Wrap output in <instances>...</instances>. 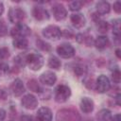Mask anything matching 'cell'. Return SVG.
I'll use <instances>...</instances> for the list:
<instances>
[{"label":"cell","mask_w":121,"mask_h":121,"mask_svg":"<svg viewBox=\"0 0 121 121\" xmlns=\"http://www.w3.org/2000/svg\"><path fill=\"white\" fill-rule=\"evenodd\" d=\"M44 63L43 57L38 53H29L26 54V65L32 71L40 70Z\"/></svg>","instance_id":"6da1fadb"},{"label":"cell","mask_w":121,"mask_h":121,"mask_svg":"<svg viewBox=\"0 0 121 121\" xmlns=\"http://www.w3.org/2000/svg\"><path fill=\"white\" fill-rule=\"evenodd\" d=\"M57 121H80L78 112L73 109H61L57 112Z\"/></svg>","instance_id":"7a4b0ae2"},{"label":"cell","mask_w":121,"mask_h":121,"mask_svg":"<svg viewBox=\"0 0 121 121\" xmlns=\"http://www.w3.org/2000/svg\"><path fill=\"white\" fill-rule=\"evenodd\" d=\"M71 95V89L69 86L60 84L59 85L55 90V95L54 98L56 102L58 103H63L65 102Z\"/></svg>","instance_id":"3957f363"},{"label":"cell","mask_w":121,"mask_h":121,"mask_svg":"<svg viewBox=\"0 0 121 121\" xmlns=\"http://www.w3.org/2000/svg\"><path fill=\"white\" fill-rule=\"evenodd\" d=\"M31 33L30 28L24 23L16 24L15 26H13L10 30V35L16 39V38H25L28 36Z\"/></svg>","instance_id":"277c9868"},{"label":"cell","mask_w":121,"mask_h":121,"mask_svg":"<svg viewBox=\"0 0 121 121\" xmlns=\"http://www.w3.org/2000/svg\"><path fill=\"white\" fill-rule=\"evenodd\" d=\"M26 18V12L19 7L10 8L9 10V19L11 23L19 24L22 23Z\"/></svg>","instance_id":"5b68a950"},{"label":"cell","mask_w":121,"mask_h":121,"mask_svg":"<svg viewBox=\"0 0 121 121\" xmlns=\"http://www.w3.org/2000/svg\"><path fill=\"white\" fill-rule=\"evenodd\" d=\"M43 35L48 40H58L61 37V30L59 26L50 25L43 29Z\"/></svg>","instance_id":"8992f818"},{"label":"cell","mask_w":121,"mask_h":121,"mask_svg":"<svg viewBox=\"0 0 121 121\" xmlns=\"http://www.w3.org/2000/svg\"><path fill=\"white\" fill-rule=\"evenodd\" d=\"M111 88V83H110V79L105 76V75H100L96 81H95V89L96 90V92L100 93V94H104L106 92H108Z\"/></svg>","instance_id":"52a82bcc"},{"label":"cell","mask_w":121,"mask_h":121,"mask_svg":"<svg viewBox=\"0 0 121 121\" xmlns=\"http://www.w3.org/2000/svg\"><path fill=\"white\" fill-rule=\"evenodd\" d=\"M57 53L63 59H70L75 55V48L68 43H63L57 47Z\"/></svg>","instance_id":"ba28073f"},{"label":"cell","mask_w":121,"mask_h":121,"mask_svg":"<svg viewBox=\"0 0 121 121\" xmlns=\"http://www.w3.org/2000/svg\"><path fill=\"white\" fill-rule=\"evenodd\" d=\"M21 104L24 108H26L27 110H34L38 106V100L33 95L27 94L23 96V98L21 100Z\"/></svg>","instance_id":"9c48e42d"},{"label":"cell","mask_w":121,"mask_h":121,"mask_svg":"<svg viewBox=\"0 0 121 121\" xmlns=\"http://www.w3.org/2000/svg\"><path fill=\"white\" fill-rule=\"evenodd\" d=\"M40 81L41 83L46 85V86H53L57 81V76L52 71H45L40 76Z\"/></svg>","instance_id":"30bf717a"},{"label":"cell","mask_w":121,"mask_h":121,"mask_svg":"<svg viewBox=\"0 0 121 121\" xmlns=\"http://www.w3.org/2000/svg\"><path fill=\"white\" fill-rule=\"evenodd\" d=\"M53 16L57 21H62L67 16V10L61 4H56L52 8Z\"/></svg>","instance_id":"8fae6325"},{"label":"cell","mask_w":121,"mask_h":121,"mask_svg":"<svg viewBox=\"0 0 121 121\" xmlns=\"http://www.w3.org/2000/svg\"><path fill=\"white\" fill-rule=\"evenodd\" d=\"M10 91L12 95L16 97L22 95L25 92V86H24L23 81L20 78H15L10 84Z\"/></svg>","instance_id":"7c38bea8"},{"label":"cell","mask_w":121,"mask_h":121,"mask_svg":"<svg viewBox=\"0 0 121 121\" xmlns=\"http://www.w3.org/2000/svg\"><path fill=\"white\" fill-rule=\"evenodd\" d=\"M32 15L33 17L38 21H45L49 19V13L48 11L40 6H36L32 9Z\"/></svg>","instance_id":"4fadbf2b"},{"label":"cell","mask_w":121,"mask_h":121,"mask_svg":"<svg viewBox=\"0 0 121 121\" xmlns=\"http://www.w3.org/2000/svg\"><path fill=\"white\" fill-rule=\"evenodd\" d=\"M37 121H52V112L46 107H42L37 112Z\"/></svg>","instance_id":"5bb4252c"},{"label":"cell","mask_w":121,"mask_h":121,"mask_svg":"<svg viewBox=\"0 0 121 121\" xmlns=\"http://www.w3.org/2000/svg\"><path fill=\"white\" fill-rule=\"evenodd\" d=\"M70 20H71L72 25L76 28H81L86 24V18L81 13H74V14H72L71 17H70Z\"/></svg>","instance_id":"9a60e30c"},{"label":"cell","mask_w":121,"mask_h":121,"mask_svg":"<svg viewBox=\"0 0 121 121\" xmlns=\"http://www.w3.org/2000/svg\"><path fill=\"white\" fill-rule=\"evenodd\" d=\"M80 110L84 112V113H90L93 112L94 110V107H95V104H94V101L89 98V97H83L80 101Z\"/></svg>","instance_id":"2e32d148"},{"label":"cell","mask_w":121,"mask_h":121,"mask_svg":"<svg viewBox=\"0 0 121 121\" xmlns=\"http://www.w3.org/2000/svg\"><path fill=\"white\" fill-rule=\"evenodd\" d=\"M95 9H96V13L97 14H99V15H105V14H108L110 12L111 6L106 1H99L95 5Z\"/></svg>","instance_id":"e0dca14e"},{"label":"cell","mask_w":121,"mask_h":121,"mask_svg":"<svg viewBox=\"0 0 121 121\" xmlns=\"http://www.w3.org/2000/svg\"><path fill=\"white\" fill-rule=\"evenodd\" d=\"M94 44L97 49H104L109 45V39L106 36H98L94 41Z\"/></svg>","instance_id":"ac0fdd59"},{"label":"cell","mask_w":121,"mask_h":121,"mask_svg":"<svg viewBox=\"0 0 121 121\" xmlns=\"http://www.w3.org/2000/svg\"><path fill=\"white\" fill-rule=\"evenodd\" d=\"M97 121H111L112 120V113L108 109H102L98 112L96 115Z\"/></svg>","instance_id":"d6986e66"},{"label":"cell","mask_w":121,"mask_h":121,"mask_svg":"<svg viewBox=\"0 0 121 121\" xmlns=\"http://www.w3.org/2000/svg\"><path fill=\"white\" fill-rule=\"evenodd\" d=\"M14 47L18 49H26L28 45V42L26 38H16L12 42Z\"/></svg>","instance_id":"ffe728a7"},{"label":"cell","mask_w":121,"mask_h":121,"mask_svg":"<svg viewBox=\"0 0 121 121\" xmlns=\"http://www.w3.org/2000/svg\"><path fill=\"white\" fill-rule=\"evenodd\" d=\"M73 70H74L75 75L78 77H82V76L86 75V73H87V67L85 64H82V63L76 64L73 67Z\"/></svg>","instance_id":"44dd1931"},{"label":"cell","mask_w":121,"mask_h":121,"mask_svg":"<svg viewBox=\"0 0 121 121\" xmlns=\"http://www.w3.org/2000/svg\"><path fill=\"white\" fill-rule=\"evenodd\" d=\"M27 88L30 90V91H32V92H35V93H41L43 90H42V88H41V86L39 85V83H38V81L36 80V79H29L28 81H27Z\"/></svg>","instance_id":"7402d4cb"},{"label":"cell","mask_w":121,"mask_h":121,"mask_svg":"<svg viewBox=\"0 0 121 121\" xmlns=\"http://www.w3.org/2000/svg\"><path fill=\"white\" fill-rule=\"evenodd\" d=\"M48 66L52 69H55V70H58L60 68L61 66V62L60 60L55 57V56H51L49 59H48Z\"/></svg>","instance_id":"603a6c76"},{"label":"cell","mask_w":121,"mask_h":121,"mask_svg":"<svg viewBox=\"0 0 121 121\" xmlns=\"http://www.w3.org/2000/svg\"><path fill=\"white\" fill-rule=\"evenodd\" d=\"M36 45L39 49H41L42 51H45V52H49L51 50V45L46 43L45 41L42 40V39H37L36 41Z\"/></svg>","instance_id":"cb8c5ba5"},{"label":"cell","mask_w":121,"mask_h":121,"mask_svg":"<svg viewBox=\"0 0 121 121\" xmlns=\"http://www.w3.org/2000/svg\"><path fill=\"white\" fill-rule=\"evenodd\" d=\"M14 63L18 67H24L26 65V54H20L14 58Z\"/></svg>","instance_id":"d4e9b609"},{"label":"cell","mask_w":121,"mask_h":121,"mask_svg":"<svg viewBox=\"0 0 121 121\" xmlns=\"http://www.w3.org/2000/svg\"><path fill=\"white\" fill-rule=\"evenodd\" d=\"M96 27L100 33H107L109 30V24L103 20H96Z\"/></svg>","instance_id":"484cf974"},{"label":"cell","mask_w":121,"mask_h":121,"mask_svg":"<svg viewBox=\"0 0 121 121\" xmlns=\"http://www.w3.org/2000/svg\"><path fill=\"white\" fill-rule=\"evenodd\" d=\"M112 33L115 36V39H119L120 37V20L112 21Z\"/></svg>","instance_id":"4316f807"},{"label":"cell","mask_w":121,"mask_h":121,"mask_svg":"<svg viewBox=\"0 0 121 121\" xmlns=\"http://www.w3.org/2000/svg\"><path fill=\"white\" fill-rule=\"evenodd\" d=\"M82 5H83V3L81 1H72L69 3V9L72 11H77L81 9Z\"/></svg>","instance_id":"83f0119b"},{"label":"cell","mask_w":121,"mask_h":121,"mask_svg":"<svg viewBox=\"0 0 121 121\" xmlns=\"http://www.w3.org/2000/svg\"><path fill=\"white\" fill-rule=\"evenodd\" d=\"M120 78H121L120 71H119V69H115L112 74V79L113 80L114 83H119L120 82Z\"/></svg>","instance_id":"f1b7e54d"},{"label":"cell","mask_w":121,"mask_h":121,"mask_svg":"<svg viewBox=\"0 0 121 121\" xmlns=\"http://www.w3.org/2000/svg\"><path fill=\"white\" fill-rule=\"evenodd\" d=\"M9 57V51L7 47L0 48V60H6Z\"/></svg>","instance_id":"f546056e"},{"label":"cell","mask_w":121,"mask_h":121,"mask_svg":"<svg viewBox=\"0 0 121 121\" xmlns=\"http://www.w3.org/2000/svg\"><path fill=\"white\" fill-rule=\"evenodd\" d=\"M83 83H84V85H85L88 89H95V83L94 82L93 78H85V79L83 80Z\"/></svg>","instance_id":"4dcf8cb0"},{"label":"cell","mask_w":121,"mask_h":121,"mask_svg":"<svg viewBox=\"0 0 121 121\" xmlns=\"http://www.w3.org/2000/svg\"><path fill=\"white\" fill-rule=\"evenodd\" d=\"M9 65L5 62H0V75H5L9 72Z\"/></svg>","instance_id":"1f68e13d"},{"label":"cell","mask_w":121,"mask_h":121,"mask_svg":"<svg viewBox=\"0 0 121 121\" xmlns=\"http://www.w3.org/2000/svg\"><path fill=\"white\" fill-rule=\"evenodd\" d=\"M8 33V27L3 21H0V36H5Z\"/></svg>","instance_id":"d6a6232c"},{"label":"cell","mask_w":121,"mask_h":121,"mask_svg":"<svg viewBox=\"0 0 121 121\" xmlns=\"http://www.w3.org/2000/svg\"><path fill=\"white\" fill-rule=\"evenodd\" d=\"M83 43H85L87 46H91V45L94 43L93 37H92V36H90V35H88V36L84 35V40H83Z\"/></svg>","instance_id":"836d02e7"},{"label":"cell","mask_w":121,"mask_h":121,"mask_svg":"<svg viewBox=\"0 0 121 121\" xmlns=\"http://www.w3.org/2000/svg\"><path fill=\"white\" fill-rule=\"evenodd\" d=\"M113 10L116 13L121 12V3H120V1H116V2L113 3Z\"/></svg>","instance_id":"e575fe53"},{"label":"cell","mask_w":121,"mask_h":121,"mask_svg":"<svg viewBox=\"0 0 121 121\" xmlns=\"http://www.w3.org/2000/svg\"><path fill=\"white\" fill-rule=\"evenodd\" d=\"M7 98H8V92L4 88H1L0 89V100H6Z\"/></svg>","instance_id":"d590c367"},{"label":"cell","mask_w":121,"mask_h":121,"mask_svg":"<svg viewBox=\"0 0 121 121\" xmlns=\"http://www.w3.org/2000/svg\"><path fill=\"white\" fill-rule=\"evenodd\" d=\"M19 121H32V118H31V116H29V115L24 114V115H22V116L20 117Z\"/></svg>","instance_id":"8d00e7d4"},{"label":"cell","mask_w":121,"mask_h":121,"mask_svg":"<svg viewBox=\"0 0 121 121\" xmlns=\"http://www.w3.org/2000/svg\"><path fill=\"white\" fill-rule=\"evenodd\" d=\"M6 111L3 109H0V121H4L6 118Z\"/></svg>","instance_id":"74e56055"},{"label":"cell","mask_w":121,"mask_h":121,"mask_svg":"<svg viewBox=\"0 0 121 121\" xmlns=\"http://www.w3.org/2000/svg\"><path fill=\"white\" fill-rule=\"evenodd\" d=\"M111 121H121V116H120V114H119V113L115 114L113 117H112V120H111Z\"/></svg>","instance_id":"f35d334b"},{"label":"cell","mask_w":121,"mask_h":121,"mask_svg":"<svg viewBox=\"0 0 121 121\" xmlns=\"http://www.w3.org/2000/svg\"><path fill=\"white\" fill-rule=\"evenodd\" d=\"M120 98H121V95H120V94L118 93V94H117V95L115 96V100H116V104H117L118 106H120V104H121V103H120Z\"/></svg>","instance_id":"ab89813d"},{"label":"cell","mask_w":121,"mask_h":121,"mask_svg":"<svg viewBox=\"0 0 121 121\" xmlns=\"http://www.w3.org/2000/svg\"><path fill=\"white\" fill-rule=\"evenodd\" d=\"M3 12H4V5L2 2H0V15H2Z\"/></svg>","instance_id":"60d3db41"},{"label":"cell","mask_w":121,"mask_h":121,"mask_svg":"<svg viewBox=\"0 0 121 121\" xmlns=\"http://www.w3.org/2000/svg\"><path fill=\"white\" fill-rule=\"evenodd\" d=\"M115 55L117 56V58H118V59H120V58H121V55H120V49H119V48H117V49L115 50Z\"/></svg>","instance_id":"b9f144b4"},{"label":"cell","mask_w":121,"mask_h":121,"mask_svg":"<svg viewBox=\"0 0 121 121\" xmlns=\"http://www.w3.org/2000/svg\"><path fill=\"white\" fill-rule=\"evenodd\" d=\"M88 121H93V120H88Z\"/></svg>","instance_id":"7bdbcfd3"},{"label":"cell","mask_w":121,"mask_h":121,"mask_svg":"<svg viewBox=\"0 0 121 121\" xmlns=\"http://www.w3.org/2000/svg\"><path fill=\"white\" fill-rule=\"evenodd\" d=\"M9 121H13V120H9Z\"/></svg>","instance_id":"ee69618b"}]
</instances>
